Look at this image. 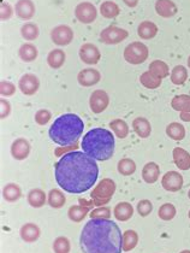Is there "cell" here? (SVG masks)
<instances>
[{
	"label": "cell",
	"instance_id": "cell-1",
	"mask_svg": "<svg viewBox=\"0 0 190 253\" xmlns=\"http://www.w3.org/2000/svg\"><path fill=\"white\" fill-rule=\"evenodd\" d=\"M54 175L58 186L65 192L81 194L95 185L99 176V167L95 159L79 151H71L60 157L54 166Z\"/></svg>",
	"mask_w": 190,
	"mask_h": 253
},
{
	"label": "cell",
	"instance_id": "cell-2",
	"mask_svg": "<svg viewBox=\"0 0 190 253\" xmlns=\"http://www.w3.org/2000/svg\"><path fill=\"white\" fill-rule=\"evenodd\" d=\"M79 246L83 253H120L122 232L114 221L90 219L82 229Z\"/></svg>",
	"mask_w": 190,
	"mask_h": 253
},
{
	"label": "cell",
	"instance_id": "cell-3",
	"mask_svg": "<svg viewBox=\"0 0 190 253\" xmlns=\"http://www.w3.org/2000/svg\"><path fill=\"white\" fill-rule=\"evenodd\" d=\"M83 152L95 161H109L114 153V136L104 128L90 129L81 142Z\"/></svg>",
	"mask_w": 190,
	"mask_h": 253
},
{
	"label": "cell",
	"instance_id": "cell-4",
	"mask_svg": "<svg viewBox=\"0 0 190 253\" xmlns=\"http://www.w3.org/2000/svg\"><path fill=\"white\" fill-rule=\"evenodd\" d=\"M84 130V123L75 114L62 115L54 121L48 130V135L53 142L60 146L75 145Z\"/></svg>",
	"mask_w": 190,
	"mask_h": 253
},
{
	"label": "cell",
	"instance_id": "cell-5",
	"mask_svg": "<svg viewBox=\"0 0 190 253\" xmlns=\"http://www.w3.org/2000/svg\"><path fill=\"white\" fill-rule=\"evenodd\" d=\"M115 188V182L112 178H103L100 182L93 188L90 198L92 202L94 203L95 206H105L111 202L112 197H114Z\"/></svg>",
	"mask_w": 190,
	"mask_h": 253
},
{
	"label": "cell",
	"instance_id": "cell-6",
	"mask_svg": "<svg viewBox=\"0 0 190 253\" xmlns=\"http://www.w3.org/2000/svg\"><path fill=\"white\" fill-rule=\"evenodd\" d=\"M150 56V51L145 43L134 41L124 49V59L131 65H139L145 63Z\"/></svg>",
	"mask_w": 190,
	"mask_h": 253
},
{
	"label": "cell",
	"instance_id": "cell-7",
	"mask_svg": "<svg viewBox=\"0 0 190 253\" xmlns=\"http://www.w3.org/2000/svg\"><path fill=\"white\" fill-rule=\"evenodd\" d=\"M128 30L115 26H110L100 33V41L105 45H117L128 39Z\"/></svg>",
	"mask_w": 190,
	"mask_h": 253
},
{
	"label": "cell",
	"instance_id": "cell-8",
	"mask_svg": "<svg viewBox=\"0 0 190 253\" xmlns=\"http://www.w3.org/2000/svg\"><path fill=\"white\" fill-rule=\"evenodd\" d=\"M74 30L67 24H60L51 30V40L57 46H68L74 40Z\"/></svg>",
	"mask_w": 190,
	"mask_h": 253
},
{
	"label": "cell",
	"instance_id": "cell-9",
	"mask_svg": "<svg viewBox=\"0 0 190 253\" xmlns=\"http://www.w3.org/2000/svg\"><path fill=\"white\" fill-rule=\"evenodd\" d=\"M75 17L77 21L83 24L93 23L98 17V10L92 2L83 1L79 2L75 9Z\"/></svg>",
	"mask_w": 190,
	"mask_h": 253
},
{
	"label": "cell",
	"instance_id": "cell-10",
	"mask_svg": "<svg viewBox=\"0 0 190 253\" xmlns=\"http://www.w3.org/2000/svg\"><path fill=\"white\" fill-rule=\"evenodd\" d=\"M110 104V97L103 89H96L90 94L89 107L93 114H101L107 109Z\"/></svg>",
	"mask_w": 190,
	"mask_h": 253
},
{
	"label": "cell",
	"instance_id": "cell-11",
	"mask_svg": "<svg viewBox=\"0 0 190 253\" xmlns=\"http://www.w3.org/2000/svg\"><path fill=\"white\" fill-rule=\"evenodd\" d=\"M79 59L87 65H95L98 64L99 60L101 58V53L99 48L93 43L86 42L81 46L78 51Z\"/></svg>",
	"mask_w": 190,
	"mask_h": 253
},
{
	"label": "cell",
	"instance_id": "cell-12",
	"mask_svg": "<svg viewBox=\"0 0 190 253\" xmlns=\"http://www.w3.org/2000/svg\"><path fill=\"white\" fill-rule=\"evenodd\" d=\"M18 88L24 95H34L40 88V80L34 74H26L19 79Z\"/></svg>",
	"mask_w": 190,
	"mask_h": 253
},
{
	"label": "cell",
	"instance_id": "cell-13",
	"mask_svg": "<svg viewBox=\"0 0 190 253\" xmlns=\"http://www.w3.org/2000/svg\"><path fill=\"white\" fill-rule=\"evenodd\" d=\"M30 150H32V146H30L28 140L24 137H18L11 144L10 152L12 158L16 161H24L30 155Z\"/></svg>",
	"mask_w": 190,
	"mask_h": 253
},
{
	"label": "cell",
	"instance_id": "cell-14",
	"mask_svg": "<svg viewBox=\"0 0 190 253\" xmlns=\"http://www.w3.org/2000/svg\"><path fill=\"white\" fill-rule=\"evenodd\" d=\"M183 176L178 171H167L162 176L161 186L167 192H178L183 187Z\"/></svg>",
	"mask_w": 190,
	"mask_h": 253
},
{
	"label": "cell",
	"instance_id": "cell-15",
	"mask_svg": "<svg viewBox=\"0 0 190 253\" xmlns=\"http://www.w3.org/2000/svg\"><path fill=\"white\" fill-rule=\"evenodd\" d=\"M101 80V75L94 68L83 69L77 75V81L82 87H92L99 84Z\"/></svg>",
	"mask_w": 190,
	"mask_h": 253
},
{
	"label": "cell",
	"instance_id": "cell-16",
	"mask_svg": "<svg viewBox=\"0 0 190 253\" xmlns=\"http://www.w3.org/2000/svg\"><path fill=\"white\" fill-rule=\"evenodd\" d=\"M35 4L33 0H18L16 2L15 12L16 16L22 21H29L34 17L35 15Z\"/></svg>",
	"mask_w": 190,
	"mask_h": 253
},
{
	"label": "cell",
	"instance_id": "cell-17",
	"mask_svg": "<svg viewBox=\"0 0 190 253\" xmlns=\"http://www.w3.org/2000/svg\"><path fill=\"white\" fill-rule=\"evenodd\" d=\"M19 235H21V239L24 241V243L33 244L38 240V238H40L41 235V230L38 224L26 223L21 227Z\"/></svg>",
	"mask_w": 190,
	"mask_h": 253
},
{
	"label": "cell",
	"instance_id": "cell-18",
	"mask_svg": "<svg viewBox=\"0 0 190 253\" xmlns=\"http://www.w3.org/2000/svg\"><path fill=\"white\" fill-rule=\"evenodd\" d=\"M155 11L160 17L171 18L177 13V5L172 0H156Z\"/></svg>",
	"mask_w": 190,
	"mask_h": 253
},
{
	"label": "cell",
	"instance_id": "cell-19",
	"mask_svg": "<svg viewBox=\"0 0 190 253\" xmlns=\"http://www.w3.org/2000/svg\"><path fill=\"white\" fill-rule=\"evenodd\" d=\"M160 177V168L154 162L146 164L142 169V178L148 185H153Z\"/></svg>",
	"mask_w": 190,
	"mask_h": 253
},
{
	"label": "cell",
	"instance_id": "cell-20",
	"mask_svg": "<svg viewBox=\"0 0 190 253\" xmlns=\"http://www.w3.org/2000/svg\"><path fill=\"white\" fill-rule=\"evenodd\" d=\"M134 214V208L130 203L122 202L118 203L114 209V216L117 221L126 222L133 217Z\"/></svg>",
	"mask_w": 190,
	"mask_h": 253
},
{
	"label": "cell",
	"instance_id": "cell-21",
	"mask_svg": "<svg viewBox=\"0 0 190 253\" xmlns=\"http://www.w3.org/2000/svg\"><path fill=\"white\" fill-rule=\"evenodd\" d=\"M173 162L180 170L190 169V153L182 147L173 148Z\"/></svg>",
	"mask_w": 190,
	"mask_h": 253
},
{
	"label": "cell",
	"instance_id": "cell-22",
	"mask_svg": "<svg viewBox=\"0 0 190 253\" xmlns=\"http://www.w3.org/2000/svg\"><path fill=\"white\" fill-rule=\"evenodd\" d=\"M133 129L136 135L141 139H147L152 133V126L145 117H136L133 121Z\"/></svg>",
	"mask_w": 190,
	"mask_h": 253
},
{
	"label": "cell",
	"instance_id": "cell-23",
	"mask_svg": "<svg viewBox=\"0 0 190 253\" xmlns=\"http://www.w3.org/2000/svg\"><path fill=\"white\" fill-rule=\"evenodd\" d=\"M27 202L32 208L40 209L47 203V194L42 189L34 188L29 191L28 195H27Z\"/></svg>",
	"mask_w": 190,
	"mask_h": 253
},
{
	"label": "cell",
	"instance_id": "cell-24",
	"mask_svg": "<svg viewBox=\"0 0 190 253\" xmlns=\"http://www.w3.org/2000/svg\"><path fill=\"white\" fill-rule=\"evenodd\" d=\"M137 34L142 40H151L158 34V27L154 22L143 21L137 27Z\"/></svg>",
	"mask_w": 190,
	"mask_h": 253
},
{
	"label": "cell",
	"instance_id": "cell-25",
	"mask_svg": "<svg viewBox=\"0 0 190 253\" xmlns=\"http://www.w3.org/2000/svg\"><path fill=\"white\" fill-rule=\"evenodd\" d=\"M90 209H92L90 206H84L82 204L73 205L69 208L68 217L70 218V221L75 222V223H79V222H82L86 218V216L90 211Z\"/></svg>",
	"mask_w": 190,
	"mask_h": 253
},
{
	"label": "cell",
	"instance_id": "cell-26",
	"mask_svg": "<svg viewBox=\"0 0 190 253\" xmlns=\"http://www.w3.org/2000/svg\"><path fill=\"white\" fill-rule=\"evenodd\" d=\"M65 59H67L65 52L62 48H54L48 53L47 64L52 69H60L64 65Z\"/></svg>",
	"mask_w": 190,
	"mask_h": 253
},
{
	"label": "cell",
	"instance_id": "cell-27",
	"mask_svg": "<svg viewBox=\"0 0 190 253\" xmlns=\"http://www.w3.org/2000/svg\"><path fill=\"white\" fill-rule=\"evenodd\" d=\"M22 189L17 183H6L2 188V198L9 203H15L21 199Z\"/></svg>",
	"mask_w": 190,
	"mask_h": 253
},
{
	"label": "cell",
	"instance_id": "cell-28",
	"mask_svg": "<svg viewBox=\"0 0 190 253\" xmlns=\"http://www.w3.org/2000/svg\"><path fill=\"white\" fill-rule=\"evenodd\" d=\"M47 203L52 209H62L67 203V197L60 189L53 188L48 192Z\"/></svg>",
	"mask_w": 190,
	"mask_h": 253
},
{
	"label": "cell",
	"instance_id": "cell-29",
	"mask_svg": "<svg viewBox=\"0 0 190 253\" xmlns=\"http://www.w3.org/2000/svg\"><path fill=\"white\" fill-rule=\"evenodd\" d=\"M38 51L33 43H23L18 49V56L23 62L32 63L38 58Z\"/></svg>",
	"mask_w": 190,
	"mask_h": 253
},
{
	"label": "cell",
	"instance_id": "cell-30",
	"mask_svg": "<svg viewBox=\"0 0 190 253\" xmlns=\"http://www.w3.org/2000/svg\"><path fill=\"white\" fill-rule=\"evenodd\" d=\"M109 126L118 139H125L129 135V126L124 120L115 118V120L110 122Z\"/></svg>",
	"mask_w": 190,
	"mask_h": 253
},
{
	"label": "cell",
	"instance_id": "cell-31",
	"mask_svg": "<svg viewBox=\"0 0 190 253\" xmlns=\"http://www.w3.org/2000/svg\"><path fill=\"white\" fill-rule=\"evenodd\" d=\"M148 70H150L153 75H155L156 78L161 80L167 78V76L170 75L169 65H167L165 62H162V60H159V59L153 60V62L150 64Z\"/></svg>",
	"mask_w": 190,
	"mask_h": 253
},
{
	"label": "cell",
	"instance_id": "cell-32",
	"mask_svg": "<svg viewBox=\"0 0 190 253\" xmlns=\"http://www.w3.org/2000/svg\"><path fill=\"white\" fill-rule=\"evenodd\" d=\"M166 135L175 141H181L186 137V128L178 122H172L166 126Z\"/></svg>",
	"mask_w": 190,
	"mask_h": 253
},
{
	"label": "cell",
	"instance_id": "cell-33",
	"mask_svg": "<svg viewBox=\"0 0 190 253\" xmlns=\"http://www.w3.org/2000/svg\"><path fill=\"white\" fill-rule=\"evenodd\" d=\"M120 9L114 1H111V0H107V1H104L103 4L100 5V13L103 15L105 18H115L118 15H119Z\"/></svg>",
	"mask_w": 190,
	"mask_h": 253
},
{
	"label": "cell",
	"instance_id": "cell-34",
	"mask_svg": "<svg viewBox=\"0 0 190 253\" xmlns=\"http://www.w3.org/2000/svg\"><path fill=\"white\" fill-rule=\"evenodd\" d=\"M139 244V234L135 230H125L123 233V251L129 252L134 250Z\"/></svg>",
	"mask_w": 190,
	"mask_h": 253
},
{
	"label": "cell",
	"instance_id": "cell-35",
	"mask_svg": "<svg viewBox=\"0 0 190 253\" xmlns=\"http://www.w3.org/2000/svg\"><path fill=\"white\" fill-rule=\"evenodd\" d=\"M140 82L145 88L148 89H156L161 86V79L156 78L155 75H153L150 70L145 71L141 76H140Z\"/></svg>",
	"mask_w": 190,
	"mask_h": 253
},
{
	"label": "cell",
	"instance_id": "cell-36",
	"mask_svg": "<svg viewBox=\"0 0 190 253\" xmlns=\"http://www.w3.org/2000/svg\"><path fill=\"white\" fill-rule=\"evenodd\" d=\"M171 82L176 86H182L188 80V69L183 65H177L171 71Z\"/></svg>",
	"mask_w": 190,
	"mask_h": 253
},
{
	"label": "cell",
	"instance_id": "cell-37",
	"mask_svg": "<svg viewBox=\"0 0 190 253\" xmlns=\"http://www.w3.org/2000/svg\"><path fill=\"white\" fill-rule=\"evenodd\" d=\"M171 106L173 110L180 112H186L190 110V95L188 94H181L176 95L172 98Z\"/></svg>",
	"mask_w": 190,
	"mask_h": 253
},
{
	"label": "cell",
	"instance_id": "cell-38",
	"mask_svg": "<svg viewBox=\"0 0 190 253\" xmlns=\"http://www.w3.org/2000/svg\"><path fill=\"white\" fill-rule=\"evenodd\" d=\"M38 34H40V30H38V24L28 22V23L22 26L21 35L24 40H28V41L37 40L38 38Z\"/></svg>",
	"mask_w": 190,
	"mask_h": 253
},
{
	"label": "cell",
	"instance_id": "cell-39",
	"mask_svg": "<svg viewBox=\"0 0 190 253\" xmlns=\"http://www.w3.org/2000/svg\"><path fill=\"white\" fill-rule=\"evenodd\" d=\"M117 170L120 175L130 176L136 171V163L130 158H123L118 162Z\"/></svg>",
	"mask_w": 190,
	"mask_h": 253
},
{
	"label": "cell",
	"instance_id": "cell-40",
	"mask_svg": "<svg viewBox=\"0 0 190 253\" xmlns=\"http://www.w3.org/2000/svg\"><path fill=\"white\" fill-rule=\"evenodd\" d=\"M176 213H177V210H176L175 205L171 204V203L162 204L158 211L159 218L162 219V221H171V219L175 218Z\"/></svg>",
	"mask_w": 190,
	"mask_h": 253
},
{
	"label": "cell",
	"instance_id": "cell-41",
	"mask_svg": "<svg viewBox=\"0 0 190 253\" xmlns=\"http://www.w3.org/2000/svg\"><path fill=\"white\" fill-rule=\"evenodd\" d=\"M71 245L70 240L65 236H58L53 241V251L54 253H70Z\"/></svg>",
	"mask_w": 190,
	"mask_h": 253
},
{
	"label": "cell",
	"instance_id": "cell-42",
	"mask_svg": "<svg viewBox=\"0 0 190 253\" xmlns=\"http://www.w3.org/2000/svg\"><path fill=\"white\" fill-rule=\"evenodd\" d=\"M111 208L109 206H99L90 211V219H110Z\"/></svg>",
	"mask_w": 190,
	"mask_h": 253
},
{
	"label": "cell",
	"instance_id": "cell-43",
	"mask_svg": "<svg viewBox=\"0 0 190 253\" xmlns=\"http://www.w3.org/2000/svg\"><path fill=\"white\" fill-rule=\"evenodd\" d=\"M136 210H137V213H139L140 216L147 217L148 214L153 211V204L148 199L140 200V202L137 203Z\"/></svg>",
	"mask_w": 190,
	"mask_h": 253
},
{
	"label": "cell",
	"instance_id": "cell-44",
	"mask_svg": "<svg viewBox=\"0 0 190 253\" xmlns=\"http://www.w3.org/2000/svg\"><path fill=\"white\" fill-rule=\"evenodd\" d=\"M16 93V86L10 81H5L2 80L0 82V94H1V98L5 97H12Z\"/></svg>",
	"mask_w": 190,
	"mask_h": 253
},
{
	"label": "cell",
	"instance_id": "cell-45",
	"mask_svg": "<svg viewBox=\"0 0 190 253\" xmlns=\"http://www.w3.org/2000/svg\"><path fill=\"white\" fill-rule=\"evenodd\" d=\"M34 118H35V122H37L38 126H46L49 121H51L52 114L51 111H48V110L41 109V110H38Z\"/></svg>",
	"mask_w": 190,
	"mask_h": 253
},
{
	"label": "cell",
	"instance_id": "cell-46",
	"mask_svg": "<svg viewBox=\"0 0 190 253\" xmlns=\"http://www.w3.org/2000/svg\"><path fill=\"white\" fill-rule=\"evenodd\" d=\"M13 15V9L12 6L6 1H2L0 5V18L1 21H7L12 17Z\"/></svg>",
	"mask_w": 190,
	"mask_h": 253
},
{
	"label": "cell",
	"instance_id": "cell-47",
	"mask_svg": "<svg viewBox=\"0 0 190 253\" xmlns=\"http://www.w3.org/2000/svg\"><path fill=\"white\" fill-rule=\"evenodd\" d=\"M11 114V104L5 98L0 99V117L5 120Z\"/></svg>",
	"mask_w": 190,
	"mask_h": 253
},
{
	"label": "cell",
	"instance_id": "cell-48",
	"mask_svg": "<svg viewBox=\"0 0 190 253\" xmlns=\"http://www.w3.org/2000/svg\"><path fill=\"white\" fill-rule=\"evenodd\" d=\"M124 4L126 5L128 7H131V9H134V7L137 6V4H139V0H123Z\"/></svg>",
	"mask_w": 190,
	"mask_h": 253
},
{
	"label": "cell",
	"instance_id": "cell-49",
	"mask_svg": "<svg viewBox=\"0 0 190 253\" xmlns=\"http://www.w3.org/2000/svg\"><path fill=\"white\" fill-rule=\"evenodd\" d=\"M180 117L183 122H190V110H188V111L186 112H181Z\"/></svg>",
	"mask_w": 190,
	"mask_h": 253
},
{
	"label": "cell",
	"instance_id": "cell-50",
	"mask_svg": "<svg viewBox=\"0 0 190 253\" xmlns=\"http://www.w3.org/2000/svg\"><path fill=\"white\" fill-rule=\"evenodd\" d=\"M180 253H190V251H189V250H184V251H182Z\"/></svg>",
	"mask_w": 190,
	"mask_h": 253
},
{
	"label": "cell",
	"instance_id": "cell-51",
	"mask_svg": "<svg viewBox=\"0 0 190 253\" xmlns=\"http://www.w3.org/2000/svg\"><path fill=\"white\" fill-rule=\"evenodd\" d=\"M188 67H189V69H190V56L188 57Z\"/></svg>",
	"mask_w": 190,
	"mask_h": 253
},
{
	"label": "cell",
	"instance_id": "cell-52",
	"mask_svg": "<svg viewBox=\"0 0 190 253\" xmlns=\"http://www.w3.org/2000/svg\"><path fill=\"white\" fill-rule=\"evenodd\" d=\"M188 197H189V199H190V189H189V192H188Z\"/></svg>",
	"mask_w": 190,
	"mask_h": 253
},
{
	"label": "cell",
	"instance_id": "cell-53",
	"mask_svg": "<svg viewBox=\"0 0 190 253\" xmlns=\"http://www.w3.org/2000/svg\"><path fill=\"white\" fill-rule=\"evenodd\" d=\"M188 216H189V219H190V210H189V213H188Z\"/></svg>",
	"mask_w": 190,
	"mask_h": 253
}]
</instances>
